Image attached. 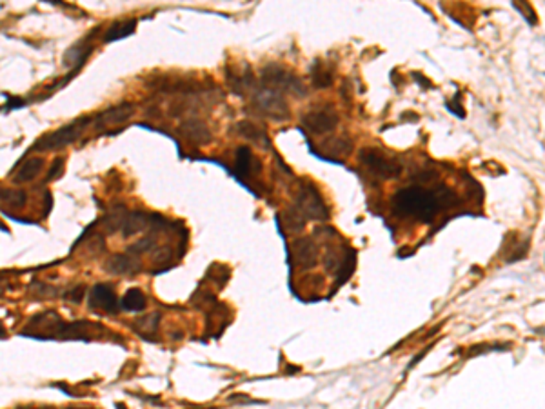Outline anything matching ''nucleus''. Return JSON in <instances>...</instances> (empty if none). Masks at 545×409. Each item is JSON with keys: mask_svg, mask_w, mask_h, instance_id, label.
<instances>
[{"mask_svg": "<svg viewBox=\"0 0 545 409\" xmlns=\"http://www.w3.org/2000/svg\"><path fill=\"white\" fill-rule=\"evenodd\" d=\"M454 195L449 189L442 187V191H429L422 186H411L396 191L393 196V209L400 217H413L423 222H431L440 206L449 204Z\"/></svg>", "mask_w": 545, "mask_h": 409, "instance_id": "obj_1", "label": "nucleus"}, {"mask_svg": "<svg viewBox=\"0 0 545 409\" xmlns=\"http://www.w3.org/2000/svg\"><path fill=\"white\" fill-rule=\"evenodd\" d=\"M93 124V117H80L77 120H73L71 124H66L57 131L50 133V135L41 136L38 141L33 144L31 150L33 151H53V150H62L66 145L73 144V142H77L84 131H86V127Z\"/></svg>", "mask_w": 545, "mask_h": 409, "instance_id": "obj_2", "label": "nucleus"}, {"mask_svg": "<svg viewBox=\"0 0 545 409\" xmlns=\"http://www.w3.org/2000/svg\"><path fill=\"white\" fill-rule=\"evenodd\" d=\"M253 106L259 109L260 113L272 120H286L289 117V108H287L286 96L282 95V91L272 89V87H259L253 89Z\"/></svg>", "mask_w": 545, "mask_h": 409, "instance_id": "obj_3", "label": "nucleus"}, {"mask_svg": "<svg viewBox=\"0 0 545 409\" xmlns=\"http://www.w3.org/2000/svg\"><path fill=\"white\" fill-rule=\"evenodd\" d=\"M295 208L298 209L305 220L326 222L327 218H329V209H327L326 202H324L313 184H302L298 195H296Z\"/></svg>", "mask_w": 545, "mask_h": 409, "instance_id": "obj_4", "label": "nucleus"}, {"mask_svg": "<svg viewBox=\"0 0 545 409\" xmlns=\"http://www.w3.org/2000/svg\"><path fill=\"white\" fill-rule=\"evenodd\" d=\"M262 80L268 87L272 89H286L293 93L295 96H305L307 95V87L304 86V82L296 78L293 73L287 71L286 68H282L278 64H269L262 69Z\"/></svg>", "mask_w": 545, "mask_h": 409, "instance_id": "obj_5", "label": "nucleus"}, {"mask_svg": "<svg viewBox=\"0 0 545 409\" xmlns=\"http://www.w3.org/2000/svg\"><path fill=\"white\" fill-rule=\"evenodd\" d=\"M360 160L365 168H369V171L380 178H396L402 173V166L377 148H365L360 151Z\"/></svg>", "mask_w": 545, "mask_h": 409, "instance_id": "obj_6", "label": "nucleus"}, {"mask_svg": "<svg viewBox=\"0 0 545 409\" xmlns=\"http://www.w3.org/2000/svg\"><path fill=\"white\" fill-rule=\"evenodd\" d=\"M302 124L314 135H326V133H331L338 126V115L329 106L311 109L309 113L302 117Z\"/></svg>", "mask_w": 545, "mask_h": 409, "instance_id": "obj_7", "label": "nucleus"}, {"mask_svg": "<svg viewBox=\"0 0 545 409\" xmlns=\"http://www.w3.org/2000/svg\"><path fill=\"white\" fill-rule=\"evenodd\" d=\"M87 304L95 311H104V313L109 315H115L120 311V302L117 299V293H115V289L109 284H96L89 291Z\"/></svg>", "mask_w": 545, "mask_h": 409, "instance_id": "obj_8", "label": "nucleus"}, {"mask_svg": "<svg viewBox=\"0 0 545 409\" xmlns=\"http://www.w3.org/2000/svg\"><path fill=\"white\" fill-rule=\"evenodd\" d=\"M133 111H135V108H133V104H129V102L111 106V108L104 109V111L96 115V117H93V127H95L96 131H100V129L120 126V124H124L127 118L131 117Z\"/></svg>", "mask_w": 545, "mask_h": 409, "instance_id": "obj_9", "label": "nucleus"}, {"mask_svg": "<svg viewBox=\"0 0 545 409\" xmlns=\"http://www.w3.org/2000/svg\"><path fill=\"white\" fill-rule=\"evenodd\" d=\"M104 269L111 275H117V277H135L136 273L142 269V266L140 260L133 254L118 253L108 259V262L104 264Z\"/></svg>", "mask_w": 545, "mask_h": 409, "instance_id": "obj_10", "label": "nucleus"}, {"mask_svg": "<svg viewBox=\"0 0 545 409\" xmlns=\"http://www.w3.org/2000/svg\"><path fill=\"white\" fill-rule=\"evenodd\" d=\"M293 251H295L296 262H298L302 268L309 269L317 266L318 250L317 244H314L311 238L304 236V238H298V241L293 242Z\"/></svg>", "mask_w": 545, "mask_h": 409, "instance_id": "obj_11", "label": "nucleus"}, {"mask_svg": "<svg viewBox=\"0 0 545 409\" xmlns=\"http://www.w3.org/2000/svg\"><path fill=\"white\" fill-rule=\"evenodd\" d=\"M180 133L186 136L187 141L196 145L208 144L211 141V133L200 118H187L180 124Z\"/></svg>", "mask_w": 545, "mask_h": 409, "instance_id": "obj_12", "label": "nucleus"}, {"mask_svg": "<svg viewBox=\"0 0 545 409\" xmlns=\"http://www.w3.org/2000/svg\"><path fill=\"white\" fill-rule=\"evenodd\" d=\"M91 51H93V45L86 48V45H82V44L73 45V48H69V50L66 51V55H64V66L71 68L73 77H75V75H77V73L82 69V66L86 64V60H87V57L91 55Z\"/></svg>", "mask_w": 545, "mask_h": 409, "instance_id": "obj_13", "label": "nucleus"}, {"mask_svg": "<svg viewBox=\"0 0 545 409\" xmlns=\"http://www.w3.org/2000/svg\"><path fill=\"white\" fill-rule=\"evenodd\" d=\"M260 164L253 157L251 150L247 145H242L236 151V162H235V173L236 177H249L253 171H259Z\"/></svg>", "mask_w": 545, "mask_h": 409, "instance_id": "obj_14", "label": "nucleus"}, {"mask_svg": "<svg viewBox=\"0 0 545 409\" xmlns=\"http://www.w3.org/2000/svg\"><path fill=\"white\" fill-rule=\"evenodd\" d=\"M44 168V159L42 157H31L27 159L26 162H22V166L18 168L17 175L13 177L15 184H26V182H31L38 177V173Z\"/></svg>", "mask_w": 545, "mask_h": 409, "instance_id": "obj_15", "label": "nucleus"}, {"mask_svg": "<svg viewBox=\"0 0 545 409\" xmlns=\"http://www.w3.org/2000/svg\"><path fill=\"white\" fill-rule=\"evenodd\" d=\"M145 226H151L150 215L142 213V211H131V213H127L126 218H124L122 236L127 238V236L136 235V233L144 231Z\"/></svg>", "mask_w": 545, "mask_h": 409, "instance_id": "obj_16", "label": "nucleus"}, {"mask_svg": "<svg viewBox=\"0 0 545 409\" xmlns=\"http://www.w3.org/2000/svg\"><path fill=\"white\" fill-rule=\"evenodd\" d=\"M136 27V18H127V20H120V22H115L113 26L108 27V31L104 33V42H115L120 41V38H126V36L131 35Z\"/></svg>", "mask_w": 545, "mask_h": 409, "instance_id": "obj_17", "label": "nucleus"}, {"mask_svg": "<svg viewBox=\"0 0 545 409\" xmlns=\"http://www.w3.org/2000/svg\"><path fill=\"white\" fill-rule=\"evenodd\" d=\"M238 133H240L244 138H247L249 142H253V144L256 145H263V148H269V138L268 135L263 133V129H260L256 124L253 122H247V120H244V122L238 124Z\"/></svg>", "mask_w": 545, "mask_h": 409, "instance_id": "obj_18", "label": "nucleus"}, {"mask_svg": "<svg viewBox=\"0 0 545 409\" xmlns=\"http://www.w3.org/2000/svg\"><path fill=\"white\" fill-rule=\"evenodd\" d=\"M322 153L327 157H344L351 153V142L345 136H333L322 144Z\"/></svg>", "mask_w": 545, "mask_h": 409, "instance_id": "obj_19", "label": "nucleus"}, {"mask_svg": "<svg viewBox=\"0 0 545 409\" xmlns=\"http://www.w3.org/2000/svg\"><path fill=\"white\" fill-rule=\"evenodd\" d=\"M145 306H147V299L140 289H129L120 302V308L126 311H135V313L145 309Z\"/></svg>", "mask_w": 545, "mask_h": 409, "instance_id": "obj_20", "label": "nucleus"}, {"mask_svg": "<svg viewBox=\"0 0 545 409\" xmlns=\"http://www.w3.org/2000/svg\"><path fill=\"white\" fill-rule=\"evenodd\" d=\"M159 322H160V313H151L147 315V317L135 320L133 329L140 333V335L145 338V336L157 333V329H159Z\"/></svg>", "mask_w": 545, "mask_h": 409, "instance_id": "obj_21", "label": "nucleus"}, {"mask_svg": "<svg viewBox=\"0 0 545 409\" xmlns=\"http://www.w3.org/2000/svg\"><path fill=\"white\" fill-rule=\"evenodd\" d=\"M311 78H313L314 87H320V89H324V87H329L333 84L331 69L326 68V66L320 62H317V66L311 69Z\"/></svg>", "mask_w": 545, "mask_h": 409, "instance_id": "obj_22", "label": "nucleus"}, {"mask_svg": "<svg viewBox=\"0 0 545 409\" xmlns=\"http://www.w3.org/2000/svg\"><path fill=\"white\" fill-rule=\"evenodd\" d=\"M0 200L11 208H24L27 202V193L24 189H0Z\"/></svg>", "mask_w": 545, "mask_h": 409, "instance_id": "obj_23", "label": "nucleus"}, {"mask_svg": "<svg viewBox=\"0 0 545 409\" xmlns=\"http://www.w3.org/2000/svg\"><path fill=\"white\" fill-rule=\"evenodd\" d=\"M284 222H286L287 229H291V231H302L307 220H305L298 209L293 206V208L287 209L286 213H284Z\"/></svg>", "mask_w": 545, "mask_h": 409, "instance_id": "obj_24", "label": "nucleus"}, {"mask_svg": "<svg viewBox=\"0 0 545 409\" xmlns=\"http://www.w3.org/2000/svg\"><path fill=\"white\" fill-rule=\"evenodd\" d=\"M154 245H157V238H154V235H145L142 236L138 242L129 245V247H127V253L133 254V257H138V254L145 253V251L154 250Z\"/></svg>", "mask_w": 545, "mask_h": 409, "instance_id": "obj_25", "label": "nucleus"}, {"mask_svg": "<svg viewBox=\"0 0 545 409\" xmlns=\"http://www.w3.org/2000/svg\"><path fill=\"white\" fill-rule=\"evenodd\" d=\"M86 286L84 284H78V286H75L73 289H69L68 293H64V299L68 300V302H71V304H80L82 300H84V296H86Z\"/></svg>", "mask_w": 545, "mask_h": 409, "instance_id": "obj_26", "label": "nucleus"}, {"mask_svg": "<svg viewBox=\"0 0 545 409\" xmlns=\"http://www.w3.org/2000/svg\"><path fill=\"white\" fill-rule=\"evenodd\" d=\"M66 160L60 157V159H54L53 164H51V168L50 171H48V177H45V180L51 182V180H57V178H60V175L64 173V166H66Z\"/></svg>", "mask_w": 545, "mask_h": 409, "instance_id": "obj_27", "label": "nucleus"}, {"mask_svg": "<svg viewBox=\"0 0 545 409\" xmlns=\"http://www.w3.org/2000/svg\"><path fill=\"white\" fill-rule=\"evenodd\" d=\"M173 259V250L171 247H162V250L157 251L154 254V264H166Z\"/></svg>", "mask_w": 545, "mask_h": 409, "instance_id": "obj_28", "label": "nucleus"}, {"mask_svg": "<svg viewBox=\"0 0 545 409\" xmlns=\"http://www.w3.org/2000/svg\"><path fill=\"white\" fill-rule=\"evenodd\" d=\"M6 96H8V95H6ZM8 102H6V106H4V108H2V109H4V111H11V109H15V108H22V106H26V100H22V99H18V96H17V99H11V96H8Z\"/></svg>", "mask_w": 545, "mask_h": 409, "instance_id": "obj_29", "label": "nucleus"}, {"mask_svg": "<svg viewBox=\"0 0 545 409\" xmlns=\"http://www.w3.org/2000/svg\"><path fill=\"white\" fill-rule=\"evenodd\" d=\"M414 78H416V80L418 82H420V84H423V86H426V87H431V82H429V80H427V78H420V77H418V75H416V73H414Z\"/></svg>", "mask_w": 545, "mask_h": 409, "instance_id": "obj_30", "label": "nucleus"}, {"mask_svg": "<svg viewBox=\"0 0 545 409\" xmlns=\"http://www.w3.org/2000/svg\"><path fill=\"white\" fill-rule=\"evenodd\" d=\"M6 287H8V284H6V278H0V295L4 293Z\"/></svg>", "mask_w": 545, "mask_h": 409, "instance_id": "obj_31", "label": "nucleus"}, {"mask_svg": "<svg viewBox=\"0 0 545 409\" xmlns=\"http://www.w3.org/2000/svg\"><path fill=\"white\" fill-rule=\"evenodd\" d=\"M0 336H2V338L6 336V331H4V327H2V324H0Z\"/></svg>", "mask_w": 545, "mask_h": 409, "instance_id": "obj_32", "label": "nucleus"}, {"mask_svg": "<svg viewBox=\"0 0 545 409\" xmlns=\"http://www.w3.org/2000/svg\"><path fill=\"white\" fill-rule=\"evenodd\" d=\"M117 408H118V409H126V406H124V404H117Z\"/></svg>", "mask_w": 545, "mask_h": 409, "instance_id": "obj_33", "label": "nucleus"}, {"mask_svg": "<svg viewBox=\"0 0 545 409\" xmlns=\"http://www.w3.org/2000/svg\"><path fill=\"white\" fill-rule=\"evenodd\" d=\"M66 409H87V408H66ZM91 409H95V408H91Z\"/></svg>", "mask_w": 545, "mask_h": 409, "instance_id": "obj_34", "label": "nucleus"}]
</instances>
